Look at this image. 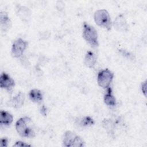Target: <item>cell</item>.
<instances>
[{"instance_id":"obj_1","label":"cell","mask_w":147,"mask_h":147,"mask_svg":"<svg viewBox=\"0 0 147 147\" xmlns=\"http://www.w3.org/2000/svg\"><path fill=\"white\" fill-rule=\"evenodd\" d=\"M30 122V118L27 117H22L16 122V130L21 137L33 138L35 136V133L33 129L29 125Z\"/></svg>"},{"instance_id":"obj_2","label":"cell","mask_w":147,"mask_h":147,"mask_svg":"<svg viewBox=\"0 0 147 147\" xmlns=\"http://www.w3.org/2000/svg\"><path fill=\"white\" fill-rule=\"evenodd\" d=\"M83 37L86 42L92 48L98 47V36L97 31L95 28L86 22L83 23Z\"/></svg>"},{"instance_id":"obj_3","label":"cell","mask_w":147,"mask_h":147,"mask_svg":"<svg viewBox=\"0 0 147 147\" xmlns=\"http://www.w3.org/2000/svg\"><path fill=\"white\" fill-rule=\"evenodd\" d=\"M94 21L99 26L110 30L111 29L112 23L109 12L105 9L96 10L94 13Z\"/></svg>"},{"instance_id":"obj_4","label":"cell","mask_w":147,"mask_h":147,"mask_svg":"<svg viewBox=\"0 0 147 147\" xmlns=\"http://www.w3.org/2000/svg\"><path fill=\"white\" fill-rule=\"evenodd\" d=\"M114 78V74L106 68L100 71L98 74L97 82L98 85L104 89H107Z\"/></svg>"},{"instance_id":"obj_5","label":"cell","mask_w":147,"mask_h":147,"mask_svg":"<svg viewBox=\"0 0 147 147\" xmlns=\"http://www.w3.org/2000/svg\"><path fill=\"white\" fill-rule=\"evenodd\" d=\"M28 44V42L22 38L17 39L12 45L11 55L16 58L21 57L26 48Z\"/></svg>"},{"instance_id":"obj_6","label":"cell","mask_w":147,"mask_h":147,"mask_svg":"<svg viewBox=\"0 0 147 147\" xmlns=\"http://www.w3.org/2000/svg\"><path fill=\"white\" fill-rule=\"evenodd\" d=\"M15 86L14 80L6 73L2 72L0 78V86L6 89L7 91L11 92Z\"/></svg>"},{"instance_id":"obj_7","label":"cell","mask_w":147,"mask_h":147,"mask_svg":"<svg viewBox=\"0 0 147 147\" xmlns=\"http://www.w3.org/2000/svg\"><path fill=\"white\" fill-rule=\"evenodd\" d=\"M25 99V94L22 92H20L15 96L7 101V105L15 109L20 108L24 105Z\"/></svg>"},{"instance_id":"obj_8","label":"cell","mask_w":147,"mask_h":147,"mask_svg":"<svg viewBox=\"0 0 147 147\" xmlns=\"http://www.w3.org/2000/svg\"><path fill=\"white\" fill-rule=\"evenodd\" d=\"M113 26L118 32H125L127 31L129 25L122 14L118 16L114 21Z\"/></svg>"},{"instance_id":"obj_9","label":"cell","mask_w":147,"mask_h":147,"mask_svg":"<svg viewBox=\"0 0 147 147\" xmlns=\"http://www.w3.org/2000/svg\"><path fill=\"white\" fill-rule=\"evenodd\" d=\"M0 24L1 30L6 32L11 26V22L8 14L5 11H2L0 14Z\"/></svg>"},{"instance_id":"obj_10","label":"cell","mask_w":147,"mask_h":147,"mask_svg":"<svg viewBox=\"0 0 147 147\" xmlns=\"http://www.w3.org/2000/svg\"><path fill=\"white\" fill-rule=\"evenodd\" d=\"M76 136L77 135L75 133L69 130L66 131L63 136V145L66 147L72 146Z\"/></svg>"},{"instance_id":"obj_11","label":"cell","mask_w":147,"mask_h":147,"mask_svg":"<svg viewBox=\"0 0 147 147\" xmlns=\"http://www.w3.org/2000/svg\"><path fill=\"white\" fill-rule=\"evenodd\" d=\"M16 13L18 17L22 21H28L30 18V11L29 9L25 6L18 5L16 8Z\"/></svg>"},{"instance_id":"obj_12","label":"cell","mask_w":147,"mask_h":147,"mask_svg":"<svg viewBox=\"0 0 147 147\" xmlns=\"http://www.w3.org/2000/svg\"><path fill=\"white\" fill-rule=\"evenodd\" d=\"M13 121V115L5 111L1 110L0 113V123L1 125L8 126L10 125Z\"/></svg>"},{"instance_id":"obj_13","label":"cell","mask_w":147,"mask_h":147,"mask_svg":"<svg viewBox=\"0 0 147 147\" xmlns=\"http://www.w3.org/2000/svg\"><path fill=\"white\" fill-rule=\"evenodd\" d=\"M84 64L88 68H94L96 63V57L91 51H88L84 57Z\"/></svg>"},{"instance_id":"obj_14","label":"cell","mask_w":147,"mask_h":147,"mask_svg":"<svg viewBox=\"0 0 147 147\" xmlns=\"http://www.w3.org/2000/svg\"><path fill=\"white\" fill-rule=\"evenodd\" d=\"M104 102L106 105L111 107H114L116 105V99L113 95L112 90L110 87L107 88V92L104 95Z\"/></svg>"},{"instance_id":"obj_15","label":"cell","mask_w":147,"mask_h":147,"mask_svg":"<svg viewBox=\"0 0 147 147\" xmlns=\"http://www.w3.org/2000/svg\"><path fill=\"white\" fill-rule=\"evenodd\" d=\"M30 99L35 103H40L43 99V96L41 91L38 89H33L29 93Z\"/></svg>"},{"instance_id":"obj_16","label":"cell","mask_w":147,"mask_h":147,"mask_svg":"<svg viewBox=\"0 0 147 147\" xmlns=\"http://www.w3.org/2000/svg\"><path fill=\"white\" fill-rule=\"evenodd\" d=\"M102 123L103 127L106 130L108 134L111 136H113L114 134L115 129L114 123L110 119H105L103 120Z\"/></svg>"},{"instance_id":"obj_17","label":"cell","mask_w":147,"mask_h":147,"mask_svg":"<svg viewBox=\"0 0 147 147\" xmlns=\"http://www.w3.org/2000/svg\"><path fill=\"white\" fill-rule=\"evenodd\" d=\"M76 123L81 126H90L94 124V119L90 116H84L78 118Z\"/></svg>"},{"instance_id":"obj_18","label":"cell","mask_w":147,"mask_h":147,"mask_svg":"<svg viewBox=\"0 0 147 147\" xmlns=\"http://www.w3.org/2000/svg\"><path fill=\"white\" fill-rule=\"evenodd\" d=\"M84 146V141L82 139V138L80 137L77 136L75 141H74V144H73L72 146H74V147H82V146Z\"/></svg>"},{"instance_id":"obj_19","label":"cell","mask_w":147,"mask_h":147,"mask_svg":"<svg viewBox=\"0 0 147 147\" xmlns=\"http://www.w3.org/2000/svg\"><path fill=\"white\" fill-rule=\"evenodd\" d=\"M119 52H120V53L122 55H123V56L126 57V58H127V59H129L130 60H133L134 59L133 55L131 53L129 52V51L124 50V49H119Z\"/></svg>"},{"instance_id":"obj_20","label":"cell","mask_w":147,"mask_h":147,"mask_svg":"<svg viewBox=\"0 0 147 147\" xmlns=\"http://www.w3.org/2000/svg\"><path fill=\"white\" fill-rule=\"evenodd\" d=\"M13 146L23 147V146H30V145H29V144H26V143L24 142L18 141L16 142V143L13 145Z\"/></svg>"},{"instance_id":"obj_21","label":"cell","mask_w":147,"mask_h":147,"mask_svg":"<svg viewBox=\"0 0 147 147\" xmlns=\"http://www.w3.org/2000/svg\"><path fill=\"white\" fill-rule=\"evenodd\" d=\"M8 144V139L6 137L1 138V146L2 147H7Z\"/></svg>"},{"instance_id":"obj_22","label":"cell","mask_w":147,"mask_h":147,"mask_svg":"<svg viewBox=\"0 0 147 147\" xmlns=\"http://www.w3.org/2000/svg\"><path fill=\"white\" fill-rule=\"evenodd\" d=\"M40 113L42 115H43L44 116L47 115V109L44 105H42L41 107V108H40Z\"/></svg>"},{"instance_id":"obj_23","label":"cell","mask_w":147,"mask_h":147,"mask_svg":"<svg viewBox=\"0 0 147 147\" xmlns=\"http://www.w3.org/2000/svg\"><path fill=\"white\" fill-rule=\"evenodd\" d=\"M146 82L145 81L141 84V90L145 96H146Z\"/></svg>"}]
</instances>
